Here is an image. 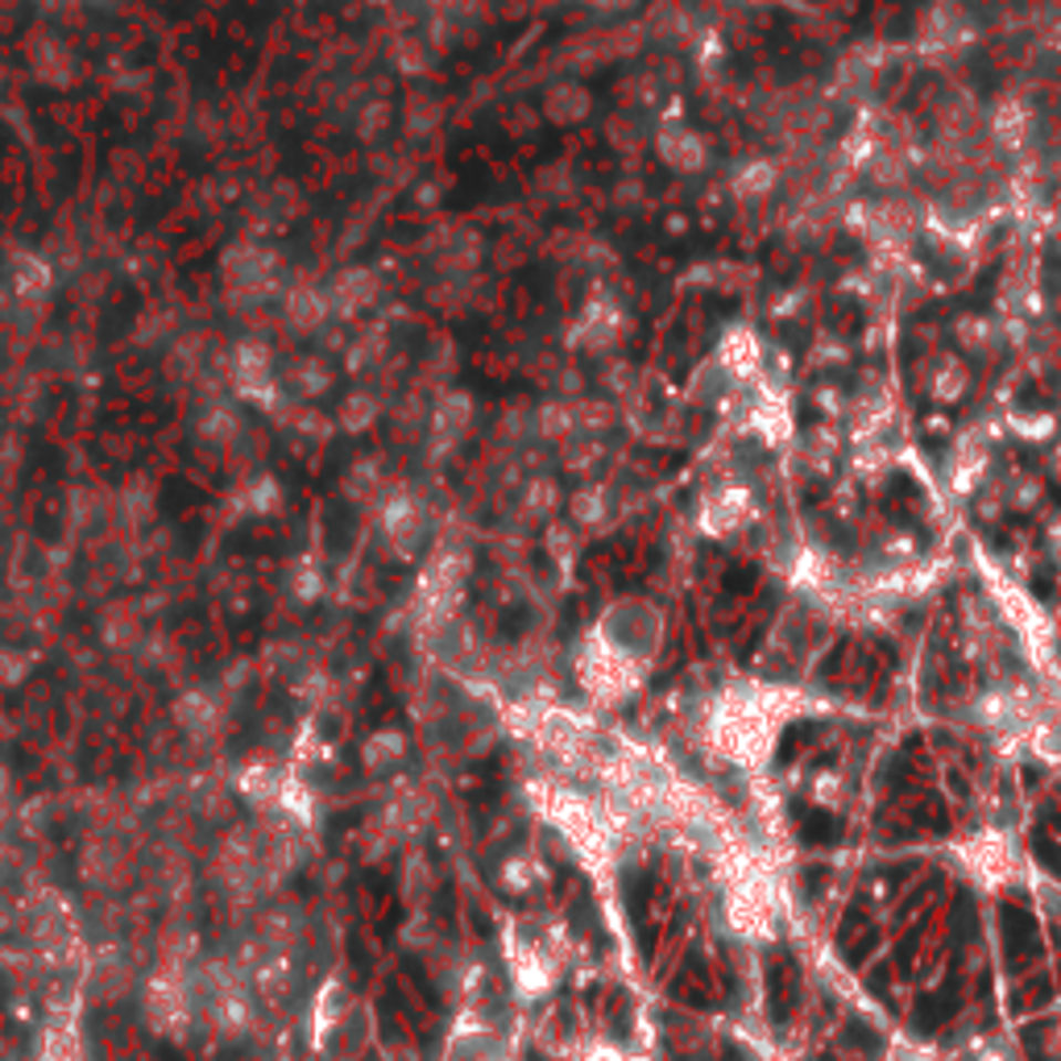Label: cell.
I'll return each mask as SVG.
<instances>
[{
	"label": "cell",
	"instance_id": "cell-1",
	"mask_svg": "<svg viewBox=\"0 0 1061 1061\" xmlns=\"http://www.w3.org/2000/svg\"><path fill=\"white\" fill-rule=\"evenodd\" d=\"M626 332V311L610 294H593L581 311V320L572 327V344H581L585 353H610Z\"/></svg>",
	"mask_w": 1061,
	"mask_h": 1061
},
{
	"label": "cell",
	"instance_id": "cell-2",
	"mask_svg": "<svg viewBox=\"0 0 1061 1061\" xmlns=\"http://www.w3.org/2000/svg\"><path fill=\"white\" fill-rule=\"evenodd\" d=\"M755 514V498L747 486H735V481H726V486H714V490L705 493L701 502V531L714 539H726L735 535L738 527H747Z\"/></svg>",
	"mask_w": 1061,
	"mask_h": 1061
},
{
	"label": "cell",
	"instance_id": "cell-3",
	"mask_svg": "<svg viewBox=\"0 0 1061 1061\" xmlns=\"http://www.w3.org/2000/svg\"><path fill=\"white\" fill-rule=\"evenodd\" d=\"M718 370L726 374V382H735V386H755L759 382V374H763V344H759V336H755L751 327H726L718 341Z\"/></svg>",
	"mask_w": 1061,
	"mask_h": 1061
},
{
	"label": "cell",
	"instance_id": "cell-4",
	"mask_svg": "<svg viewBox=\"0 0 1061 1061\" xmlns=\"http://www.w3.org/2000/svg\"><path fill=\"white\" fill-rule=\"evenodd\" d=\"M655 154H659V163L672 166L676 175H701L705 166H709L705 137L685 129V125H659V133H655Z\"/></svg>",
	"mask_w": 1061,
	"mask_h": 1061
},
{
	"label": "cell",
	"instance_id": "cell-5",
	"mask_svg": "<svg viewBox=\"0 0 1061 1061\" xmlns=\"http://www.w3.org/2000/svg\"><path fill=\"white\" fill-rule=\"evenodd\" d=\"M382 531H386V539L394 543L398 555H415V548L424 543V531H427L424 507H419L415 498H407V493L391 498V502H386V514H382Z\"/></svg>",
	"mask_w": 1061,
	"mask_h": 1061
},
{
	"label": "cell",
	"instance_id": "cell-6",
	"mask_svg": "<svg viewBox=\"0 0 1061 1061\" xmlns=\"http://www.w3.org/2000/svg\"><path fill=\"white\" fill-rule=\"evenodd\" d=\"M987 460H991L987 440H982L979 431H966L963 440L954 444V453H949V486H954V493L979 490L982 474H987Z\"/></svg>",
	"mask_w": 1061,
	"mask_h": 1061
},
{
	"label": "cell",
	"instance_id": "cell-7",
	"mask_svg": "<svg viewBox=\"0 0 1061 1061\" xmlns=\"http://www.w3.org/2000/svg\"><path fill=\"white\" fill-rule=\"evenodd\" d=\"M377 278L370 274V270H349V274H341L336 282H332V291H327V308L336 311V315H357V311H365L370 303L377 299Z\"/></svg>",
	"mask_w": 1061,
	"mask_h": 1061
},
{
	"label": "cell",
	"instance_id": "cell-8",
	"mask_svg": "<svg viewBox=\"0 0 1061 1061\" xmlns=\"http://www.w3.org/2000/svg\"><path fill=\"white\" fill-rule=\"evenodd\" d=\"M474 427V398L469 394H444L440 403H436V410H431V431H436V444L440 448H453V444L465 436Z\"/></svg>",
	"mask_w": 1061,
	"mask_h": 1061
},
{
	"label": "cell",
	"instance_id": "cell-9",
	"mask_svg": "<svg viewBox=\"0 0 1061 1061\" xmlns=\"http://www.w3.org/2000/svg\"><path fill=\"white\" fill-rule=\"evenodd\" d=\"M776 187H780V166H776V158H747V163H738L735 175H730L735 199H747V204L768 199Z\"/></svg>",
	"mask_w": 1061,
	"mask_h": 1061
},
{
	"label": "cell",
	"instance_id": "cell-10",
	"mask_svg": "<svg viewBox=\"0 0 1061 1061\" xmlns=\"http://www.w3.org/2000/svg\"><path fill=\"white\" fill-rule=\"evenodd\" d=\"M991 137H996L1008 154H1020L1032 137V113L1020 100H1003L996 108V116H991Z\"/></svg>",
	"mask_w": 1061,
	"mask_h": 1061
},
{
	"label": "cell",
	"instance_id": "cell-11",
	"mask_svg": "<svg viewBox=\"0 0 1061 1061\" xmlns=\"http://www.w3.org/2000/svg\"><path fill=\"white\" fill-rule=\"evenodd\" d=\"M589 92L581 87V83H555V87H548V96H543V116L552 121V125H576V121H585L589 116Z\"/></svg>",
	"mask_w": 1061,
	"mask_h": 1061
},
{
	"label": "cell",
	"instance_id": "cell-12",
	"mask_svg": "<svg viewBox=\"0 0 1061 1061\" xmlns=\"http://www.w3.org/2000/svg\"><path fill=\"white\" fill-rule=\"evenodd\" d=\"M880 66H883V50L875 46L846 50V59L838 66V80H842V87H871V83L880 80Z\"/></svg>",
	"mask_w": 1061,
	"mask_h": 1061
},
{
	"label": "cell",
	"instance_id": "cell-13",
	"mask_svg": "<svg viewBox=\"0 0 1061 1061\" xmlns=\"http://www.w3.org/2000/svg\"><path fill=\"white\" fill-rule=\"evenodd\" d=\"M966 386H970V374H966V365L958 357H937V365H933L929 374V394L937 398V403H958L966 394Z\"/></svg>",
	"mask_w": 1061,
	"mask_h": 1061
},
{
	"label": "cell",
	"instance_id": "cell-14",
	"mask_svg": "<svg viewBox=\"0 0 1061 1061\" xmlns=\"http://www.w3.org/2000/svg\"><path fill=\"white\" fill-rule=\"evenodd\" d=\"M531 424H535V431L543 440L552 444L576 440V410H572V403H543Z\"/></svg>",
	"mask_w": 1061,
	"mask_h": 1061
},
{
	"label": "cell",
	"instance_id": "cell-15",
	"mask_svg": "<svg viewBox=\"0 0 1061 1061\" xmlns=\"http://www.w3.org/2000/svg\"><path fill=\"white\" fill-rule=\"evenodd\" d=\"M569 510L576 527H602L605 514H610V490L597 486V481H589V486H581L569 498Z\"/></svg>",
	"mask_w": 1061,
	"mask_h": 1061
},
{
	"label": "cell",
	"instance_id": "cell-16",
	"mask_svg": "<svg viewBox=\"0 0 1061 1061\" xmlns=\"http://www.w3.org/2000/svg\"><path fill=\"white\" fill-rule=\"evenodd\" d=\"M523 510L531 519H552L560 510V486L552 477H531L523 486Z\"/></svg>",
	"mask_w": 1061,
	"mask_h": 1061
},
{
	"label": "cell",
	"instance_id": "cell-17",
	"mask_svg": "<svg viewBox=\"0 0 1061 1061\" xmlns=\"http://www.w3.org/2000/svg\"><path fill=\"white\" fill-rule=\"evenodd\" d=\"M287 311H291V320L299 327H320L327 320V294H320V291H294L291 294V303H287Z\"/></svg>",
	"mask_w": 1061,
	"mask_h": 1061
},
{
	"label": "cell",
	"instance_id": "cell-18",
	"mask_svg": "<svg viewBox=\"0 0 1061 1061\" xmlns=\"http://www.w3.org/2000/svg\"><path fill=\"white\" fill-rule=\"evenodd\" d=\"M954 336H958V344L963 349H991V341H996V327H991V320L987 315H958V324H954Z\"/></svg>",
	"mask_w": 1061,
	"mask_h": 1061
},
{
	"label": "cell",
	"instance_id": "cell-19",
	"mask_svg": "<svg viewBox=\"0 0 1061 1061\" xmlns=\"http://www.w3.org/2000/svg\"><path fill=\"white\" fill-rule=\"evenodd\" d=\"M1012 424L1016 436H1024V440H1046V436H1053V415H1046V410H1024V415H1012L1008 419Z\"/></svg>",
	"mask_w": 1061,
	"mask_h": 1061
},
{
	"label": "cell",
	"instance_id": "cell-20",
	"mask_svg": "<svg viewBox=\"0 0 1061 1061\" xmlns=\"http://www.w3.org/2000/svg\"><path fill=\"white\" fill-rule=\"evenodd\" d=\"M605 453H602V444H576V440H569V448H564V469L569 474H593V465L602 460Z\"/></svg>",
	"mask_w": 1061,
	"mask_h": 1061
},
{
	"label": "cell",
	"instance_id": "cell-21",
	"mask_svg": "<svg viewBox=\"0 0 1061 1061\" xmlns=\"http://www.w3.org/2000/svg\"><path fill=\"white\" fill-rule=\"evenodd\" d=\"M572 410H576V431H605L614 424V407L605 403H572Z\"/></svg>",
	"mask_w": 1061,
	"mask_h": 1061
},
{
	"label": "cell",
	"instance_id": "cell-22",
	"mask_svg": "<svg viewBox=\"0 0 1061 1061\" xmlns=\"http://www.w3.org/2000/svg\"><path fill=\"white\" fill-rule=\"evenodd\" d=\"M370 419H374V398L357 394L353 403H344V424H349V427H365Z\"/></svg>",
	"mask_w": 1061,
	"mask_h": 1061
},
{
	"label": "cell",
	"instance_id": "cell-23",
	"mask_svg": "<svg viewBox=\"0 0 1061 1061\" xmlns=\"http://www.w3.org/2000/svg\"><path fill=\"white\" fill-rule=\"evenodd\" d=\"M589 4H597V9H631L635 0H589Z\"/></svg>",
	"mask_w": 1061,
	"mask_h": 1061
},
{
	"label": "cell",
	"instance_id": "cell-24",
	"mask_svg": "<svg viewBox=\"0 0 1061 1061\" xmlns=\"http://www.w3.org/2000/svg\"><path fill=\"white\" fill-rule=\"evenodd\" d=\"M1049 539H1053V552L1061 555V519H1053V527H1049Z\"/></svg>",
	"mask_w": 1061,
	"mask_h": 1061
},
{
	"label": "cell",
	"instance_id": "cell-25",
	"mask_svg": "<svg viewBox=\"0 0 1061 1061\" xmlns=\"http://www.w3.org/2000/svg\"><path fill=\"white\" fill-rule=\"evenodd\" d=\"M1053 469H1058V477H1061V444H1058V453H1053Z\"/></svg>",
	"mask_w": 1061,
	"mask_h": 1061
}]
</instances>
